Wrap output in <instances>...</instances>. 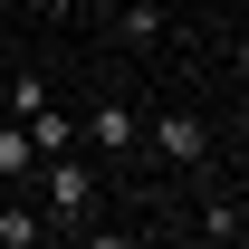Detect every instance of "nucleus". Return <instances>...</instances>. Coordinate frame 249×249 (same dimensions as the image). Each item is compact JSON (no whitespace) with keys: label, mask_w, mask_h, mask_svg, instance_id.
I'll use <instances>...</instances> for the list:
<instances>
[{"label":"nucleus","mask_w":249,"mask_h":249,"mask_svg":"<svg viewBox=\"0 0 249 249\" xmlns=\"http://www.w3.org/2000/svg\"><path fill=\"white\" fill-rule=\"evenodd\" d=\"M106 201V182H96V163L58 154V163H38V220H58V230H87V211Z\"/></svg>","instance_id":"nucleus-1"},{"label":"nucleus","mask_w":249,"mask_h":249,"mask_svg":"<svg viewBox=\"0 0 249 249\" xmlns=\"http://www.w3.org/2000/svg\"><path fill=\"white\" fill-rule=\"evenodd\" d=\"M77 134H87L96 154H134V144H144V115H134L124 96H96V106H87V124H77Z\"/></svg>","instance_id":"nucleus-2"},{"label":"nucleus","mask_w":249,"mask_h":249,"mask_svg":"<svg viewBox=\"0 0 249 249\" xmlns=\"http://www.w3.org/2000/svg\"><path fill=\"white\" fill-rule=\"evenodd\" d=\"M154 154L173 163V173H192V163L211 154V124H201V115H182V106H173V115H154Z\"/></svg>","instance_id":"nucleus-3"},{"label":"nucleus","mask_w":249,"mask_h":249,"mask_svg":"<svg viewBox=\"0 0 249 249\" xmlns=\"http://www.w3.org/2000/svg\"><path fill=\"white\" fill-rule=\"evenodd\" d=\"M19 134H29V154H38V163H58V154H77V115H58V106H38V115L19 124Z\"/></svg>","instance_id":"nucleus-4"},{"label":"nucleus","mask_w":249,"mask_h":249,"mask_svg":"<svg viewBox=\"0 0 249 249\" xmlns=\"http://www.w3.org/2000/svg\"><path fill=\"white\" fill-rule=\"evenodd\" d=\"M106 19H115V38L154 48V38H163V0H124V10H106Z\"/></svg>","instance_id":"nucleus-5"},{"label":"nucleus","mask_w":249,"mask_h":249,"mask_svg":"<svg viewBox=\"0 0 249 249\" xmlns=\"http://www.w3.org/2000/svg\"><path fill=\"white\" fill-rule=\"evenodd\" d=\"M38 240H48L38 201H0V249H38Z\"/></svg>","instance_id":"nucleus-6"},{"label":"nucleus","mask_w":249,"mask_h":249,"mask_svg":"<svg viewBox=\"0 0 249 249\" xmlns=\"http://www.w3.org/2000/svg\"><path fill=\"white\" fill-rule=\"evenodd\" d=\"M240 230H249L240 201H201V240H211V249H240Z\"/></svg>","instance_id":"nucleus-7"},{"label":"nucleus","mask_w":249,"mask_h":249,"mask_svg":"<svg viewBox=\"0 0 249 249\" xmlns=\"http://www.w3.org/2000/svg\"><path fill=\"white\" fill-rule=\"evenodd\" d=\"M0 182H38V154H29L19 124H0Z\"/></svg>","instance_id":"nucleus-8"},{"label":"nucleus","mask_w":249,"mask_h":249,"mask_svg":"<svg viewBox=\"0 0 249 249\" xmlns=\"http://www.w3.org/2000/svg\"><path fill=\"white\" fill-rule=\"evenodd\" d=\"M38 106H48V77H19V87H10V115L29 124V115H38Z\"/></svg>","instance_id":"nucleus-9"},{"label":"nucleus","mask_w":249,"mask_h":249,"mask_svg":"<svg viewBox=\"0 0 249 249\" xmlns=\"http://www.w3.org/2000/svg\"><path fill=\"white\" fill-rule=\"evenodd\" d=\"M87 249H134V240H124V230H96V240H87Z\"/></svg>","instance_id":"nucleus-10"},{"label":"nucleus","mask_w":249,"mask_h":249,"mask_svg":"<svg viewBox=\"0 0 249 249\" xmlns=\"http://www.w3.org/2000/svg\"><path fill=\"white\" fill-rule=\"evenodd\" d=\"M87 10H124V0H87Z\"/></svg>","instance_id":"nucleus-11"},{"label":"nucleus","mask_w":249,"mask_h":249,"mask_svg":"<svg viewBox=\"0 0 249 249\" xmlns=\"http://www.w3.org/2000/svg\"><path fill=\"white\" fill-rule=\"evenodd\" d=\"M134 249H163V240H134Z\"/></svg>","instance_id":"nucleus-12"},{"label":"nucleus","mask_w":249,"mask_h":249,"mask_svg":"<svg viewBox=\"0 0 249 249\" xmlns=\"http://www.w3.org/2000/svg\"><path fill=\"white\" fill-rule=\"evenodd\" d=\"M201 249H211V240H201Z\"/></svg>","instance_id":"nucleus-13"}]
</instances>
